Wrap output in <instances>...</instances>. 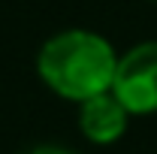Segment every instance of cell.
<instances>
[{
	"label": "cell",
	"instance_id": "obj_2",
	"mask_svg": "<svg viewBox=\"0 0 157 154\" xmlns=\"http://www.w3.org/2000/svg\"><path fill=\"white\" fill-rule=\"evenodd\" d=\"M112 94L130 115L157 112V39L139 42L118 58Z\"/></svg>",
	"mask_w": 157,
	"mask_h": 154
},
{
	"label": "cell",
	"instance_id": "obj_3",
	"mask_svg": "<svg viewBox=\"0 0 157 154\" xmlns=\"http://www.w3.org/2000/svg\"><path fill=\"white\" fill-rule=\"evenodd\" d=\"M130 112L112 91L97 94L85 103H78V130L94 145H112L127 133Z\"/></svg>",
	"mask_w": 157,
	"mask_h": 154
},
{
	"label": "cell",
	"instance_id": "obj_4",
	"mask_svg": "<svg viewBox=\"0 0 157 154\" xmlns=\"http://www.w3.org/2000/svg\"><path fill=\"white\" fill-rule=\"evenodd\" d=\"M24 154H70V151H63L58 145H39V148H30V151H24Z\"/></svg>",
	"mask_w": 157,
	"mask_h": 154
},
{
	"label": "cell",
	"instance_id": "obj_1",
	"mask_svg": "<svg viewBox=\"0 0 157 154\" xmlns=\"http://www.w3.org/2000/svg\"><path fill=\"white\" fill-rule=\"evenodd\" d=\"M118 55L94 30H60L39 48L36 73L63 100L85 103L97 94L112 91Z\"/></svg>",
	"mask_w": 157,
	"mask_h": 154
}]
</instances>
